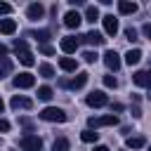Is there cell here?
Returning a JSON list of instances; mask_svg holds the SVG:
<instances>
[{"mask_svg": "<svg viewBox=\"0 0 151 151\" xmlns=\"http://www.w3.org/2000/svg\"><path fill=\"white\" fill-rule=\"evenodd\" d=\"M38 116H40L42 120H47V123H64V120H66V113H64L61 109H57V106H47V109H42Z\"/></svg>", "mask_w": 151, "mask_h": 151, "instance_id": "6da1fadb", "label": "cell"}, {"mask_svg": "<svg viewBox=\"0 0 151 151\" xmlns=\"http://www.w3.org/2000/svg\"><path fill=\"white\" fill-rule=\"evenodd\" d=\"M19 146H21L24 151H40V149H42V139H40L38 134H24V137L19 139Z\"/></svg>", "mask_w": 151, "mask_h": 151, "instance_id": "7a4b0ae2", "label": "cell"}, {"mask_svg": "<svg viewBox=\"0 0 151 151\" xmlns=\"http://www.w3.org/2000/svg\"><path fill=\"white\" fill-rule=\"evenodd\" d=\"M87 106H92V109H101V106H106L109 104V97L101 92V90H94V92H90L87 94Z\"/></svg>", "mask_w": 151, "mask_h": 151, "instance_id": "3957f363", "label": "cell"}, {"mask_svg": "<svg viewBox=\"0 0 151 151\" xmlns=\"http://www.w3.org/2000/svg\"><path fill=\"white\" fill-rule=\"evenodd\" d=\"M33 85H35V76H33V73L24 71V73L14 76V87H19V90H28V87H33Z\"/></svg>", "mask_w": 151, "mask_h": 151, "instance_id": "277c9868", "label": "cell"}, {"mask_svg": "<svg viewBox=\"0 0 151 151\" xmlns=\"http://www.w3.org/2000/svg\"><path fill=\"white\" fill-rule=\"evenodd\" d=\"M87 123H90V130H97V127H104V125H116L118 118H116V113H109V116H101V118H90Z\"/></svg>", "mask_w": 151, "mask_h": 151, "instance_id": "5b68a950", "label": "cell"}, {"mask_svg": "<svg viewBox=\"0 0 151 151\" xmlns=\"http://www.w3.org/2000/svg\"><path fill=\"white\" fill-rule=\"evenodd\" d=\"M104 64H106L109 71H118V68H120V57H118V52H116V50H106V52H104Z\"/></svg>", "mask_w": 151, "mask_h": 151, "instance_id": "8992f818", "label": "cell"}, {"mask_svg": "<svg viewBox=\"0 0 151 151\" xmlns=\"http://www.w3.org/2000/svg\"><path fill=\"white\" fill-rule=\"evenodd\" d=\"M132 80H134V85L151 90V71H134L132 73Z\"/></svg>", "mask_w": 151, "mask_h": 151, "instance_id": "52a82bcc", "label": "cell"}, {"mask_svg": "<svg viewBox=\"0 0 151 151\" xmlns=\"http://www.w3.org/2000/svg\"><path fill=\"white\" fill-rule=\"evenodd\" d=\"M61 52H66V54H73L76 50H78V45H80V40L78 38H73V35H66V38H61Z\"/></svg>", "mask_w": 151, "mask_h": 151, "instance_id": "ba28073f", "label": "cell"}, {"mask_svg": "<svg viewBox=\"0 0 151 151\" xmlns=\"http://www.w3.org/2000/svg\"><path fill=\"white\" fill-rule=\"evenodd\" d=\"M101 21H104V31H106V35H116V33H118V19H116L113 14L101 17Z\"/></svg>", "mask_w": 151, "mask_h": 151, "instance_id": "9c48e42d", "label": "cell"}, {"mask_svg": "<svg viewBox=\"0 0 151 151\" xmlns=\"http://www.w3.org/2000/svg\"><path fill=\"white\" fill-rule=\"evenodd\" d=\"M80 21H83V17H80L76 9L66 12V17H64V26H68V28H78V26H80Z\"/></svg>", "mask_w": 151, "mask_h": 151, "instance_id": "30bf717a", "label": "cell"}, {"mask_svg": "<svg viewBox=\"0 0 151 151\" xmlns=\"http://www.w3.org/2000/svg\"><path fill=\"white\" fill-rule=\"evenodd\" d=\"M9 104H12L14 111H19V109H31V106H33V101H31L28 97H19V94H14Z\"/></svg>", "mask_w": 151, "mask_h": 151, "instance_id": "8fae6325", "label": "cell"}, {"mask_svg": "<svg viewBox=\"0 0 151 151\" xmlns=\"http://www.w3.org/2000/svg\"><path fill=\"white\" fill-rule=\"evenodd\" d=\"M26 14H28V19H42L45 17V7L40 2H33V5H28Z\"/></svg>", "mask_w": 151, "mask_h": 151, "instance_id": "7c38bea8", "label": "cell"}, {"mask_svg": "<svg viewBox=\"0 0 151 151\" xmlns=\"http://www.w3.org/2000/svg\"><path fill=\"white\" fill-rule=\"evenodd\" d=\"M83 40H85L87 45H104V42H106V38H104L99 31H90L87 35H83Z\"/></svg>", "mask_w": 151, "mask_h": 151, "instance_id": "4fadbf2b", "label": "cell"}, {"mask_svg": "<svg viewBox=\"0 0 151 151\" xmlns=\"http://www.w3.org/2000/svg\"><path fill=\"white\" fill-rule=\"evenodd\" d=\"M59 68L73 73V71H78V61H76L73 57H61V59H59Z\"/></svg>", "mask_w": 151, "mask_h": 151, "instance_id": "5bb4252c", "label": "cell"}, {"mask_svg": "<svg viewBox=\"0 0 151 151\" xmlns=\"http://www.w3.org/2000/svg\"><path fill=\"white\" fill-rule=\"evenodd\" d=\"M87 78H90V73H85V71H80L71 83H68V87L71 90H80V87H85V83H87Z\"/></svg>", "mask_w": 151, "mask_h": 151, "instance_id": "9a60e30c", "label": "cell"}, {"mask_svg": "<svg viewBox=\"0 0 151 151\" xmlns=\"http://www.w3.org/2000/svg\"><path fill=\"white\" fill-rule=\"evenodd\" d=\"M118 12H120V14H134V12H137V2L120 0V2H118Z\"/></svg>", "mask_w": 151, "mask_h": 151, "instance_id": "2e32d148", "label": "cell"}, {"mask_svg": "<svg viewBox=\"0 0 151 151\" xmlns=\"http://www.w3.org/2000/svg\"><path fill=\"white\" fill-rule=\"evenodd\" d=\"M14 31H17V21H14V19H0V33L9 35V33H14Z\"/></svg>", "mask_w": 151, "mask_h": 151, "instance_id": "e0dca14e", "label": "cell"}, {"mask_svg": "<svg viewBox=\"0 0 151 151\" xmlns=\"http://www.w3.org/2000/svg\"><path fill=\"white\" fill-rule=\"evenodd\" d=\"M139 59H142V50H130L127 54H125V64H130V66H134V64H139Z\"/></svg>", "mask_w": 151, "mask_h": 151, "instance_id": "ac0fdd59", "label": "cell"}, {"mask_svg": "<svg viewBox=\"0 0 151 151\" xmlns=\"http://www.w3.org/2000/svg\"><path fill=\"white\" fill-rule=\"evenodd\" d=\"M144 144H146V139H144L142 134H137V137H127V142H125L127 149H142Z\"/></svg>", "mask_w": 151, "mask_h": 151, "instance_id": "d6986e66", "label": "cell"}, {"mask_svg": "<svg viewBox=\"0 0 151 151\" xmlns=\"http://www.w3.org/2000/svg\"><path fill=\"white\" fill-rule=\"evenodd\" d=\"M85 19H87L90 24H94V21L99 19V9H97L94 5H87V7H85Z\"/></svg>", "mask_w": 151, "mask_h": 151, "instance_id": "ffe728a7", "label": "cell"}, {"mask_svg": "<svg viewBox=\"0 0 151 151\" xmlns=\"http://www.w3.org/2000/svg\"><path fill=\"white\" fill-rule=\"evenodd\" d=\"M52 97H54L52 87H47V85H40V87H38V99H42V101H50Z\"/></svg>", "mask_w": 151, "mask_h": 151, "instance_id": "44dd1931", "label": "cell"}, {"mask_svg": "<svg viewBox=\"0 0 151 151\" xmlns=\"http://www.w3.org/2000/svg\"><path fill=\"white\" fill-rule=\"evenodd\" d=\"M80 139H83V142H87V144H92V142H97V139H99V132H94V130H90V127H87V130H83V132H80Z\"/></svg>", "mask_w": 151, "mask_h": 151, "instance_id": "7402d4cb", "label": "cell"}, {"mask_svg": "<svg viewBox=\"0 0 151 151\" xmlns=\"http://www.w3.org/2000/svg\"><path fill=\"white\" fill-rule=\"evenodd\" d=\"M68 139L66 137H59V139H54V144H52V151H68Z\"/></svg>", "mask_w": 151, "mask_h": 151, "instance_id": "603a6c76", "label": "cell"}, {"mask_svg": "<svg viewBox=\"0 0 151 151\" xmlns=\"http://www.w3.org/2000/svg\"><path fill=\"white\" fill-rule=\"evenodd\" d=\"M38 73H40L42 78H54V68H52L50 64H40V66H38Z\"/></svg>", "mask_w": 151, "mask_h": 151, "instance_id": "cb8c5ba5", "label": "cell"}, {"mask_svg": "<svg viewBox=\"0 0 151 151\" xmlns=\"http://www.w3.org/2000/svg\"><path fill=\"white\" fill-rule=\"evenodd\" d=\"M31 35H33V38H35L38 42H42V45H45V42L50 40V31H45V28H42V31H33Z\"/></svg>", "mask_w": 151, "mask_h": 151, "instance_id": "d4e9b609", "label": "cell"}, {"mask_svg": "<svg viewBox=\"0 0 151 151\" xmlns=\"http://www.w3.org/2000/svg\"><path fill=\"white\" fill-rule=\"evenodd\" d=\"M19 61H21V64H24V66H33V64H35V59H33V54H31V52H28V50H26V52H21V54H19Z\"/></svg>", "mask_w": 151, "mask_h": 151, "instance_id": "484cf974", "label": "cell"}, {"mask_svg": "<svg viewBox=\"0 0 151 151\" xmlns=\"http://www.w3.org/2000/svg\"><path fill=\"white\" fill-rule=\"evenodd\" d=\"M7 73H12V61L9 59H0V78H5Z\"/></svg>", "mask_w": 151, "mask_h": 151, "instance_id": "4316f807", "label": "cell"}, {"mask_svg": "<svg viewBox=\"0 0 151 151\" xmlns=\"http://www.w3.org/2000/svg\"><path fill=\"white\" fill-rule=\"evenodd\" d=\"M125 38H127L130 42H134V40H137V31H134L132 26H130V28H125Z\"/></svg>", "mask_w": 151, "mask_h": 151, "instance_id": "83f0119b", "label": "cell"}, {"mask_svg": "<svg viewBox=\"0 0 151 151\" xmlns=\"http://www.w3.org/2000/svg\"><path fill=\"white\" fill-rule=\"evenodd\" d=\"M14 50H17V54L26 52V40H14Z\"/></svg>", "mask_w": 151, "mask_h": 151, "instance_id": "f1b7e54d", "label": "cell"}, {"mask_svg": "<svg viewBox=\"0 0 151 151\" xmlns=\"http://www.w3.org/2000/svg\"><path fill=\"white\" fill-rule=\"evenodd\" d=\"M104 85H106V87H118V80H116L113 76H104Z\"/></svg>", "mask_w": 151, "mask_h": 151, "instance_id": "f546056e", "label": "cell"}, {"mask_svg": "<svg viewBox=\"0 0 151 151\" xmlns=\"http://www.w3.org/2000/svg\"><path fill=\"white\" fill-rule=\"evenodd\" d=\"M83 59H85L87 64H94V61H97V54H94V52H85V54H83Z\"/></svg>", "mask_w": 151, "mask_h": 151, "instance_id": "4dcf8cb0", "label": "cell"}, {"mask_svg": "<svg viewBox=\"0 0 151 151\" xmlns=\"http://www.w3.org/2000/svg\"><path fill=\"white\" fill-rule=\"evenodd\" d=\"M12 12V5H7V2H0V14H9Z\"/></svg>", "mask_w": 151, "mask_h": 151, "instance_id": "1f68e13d", "label": "cell"}, {"mask_svg": "<svg viewBox=\"0 0 151 151\" xmlns=\"http://www.w3.org/2000/svg\"><path fill=\"white\" fill-rule=\"evenodd\" d=\"M0 132H9V123L5 118H0Z\"/></svg>", "mask_w": 151, "mask_h": 151, "instance_id": "d6a6232c", "label": "cell"}, {"mask_svg": "<svg viewBox=\"0 0 151 151\" xmlns=\"http://www.w3.org/2000/svg\"><path fill=\"white\" fill-rule=\"evenodd\" d=\"M40 52H42V54H52V52H54V50H52V47H50V45H40Z\"/></svg>", "mask_w": 151, "mask_h": 151, "instance_id": "836d02e7", "label": "cell"}, {"mask_svg": "<svg viewBox=\"0 0 151 151\" xmlns=\"http://www.w3.org/2000/svg\"><path fill=\"white\" fill-rule=\"evenodd\" d=\"M142 31H144V35L151 40V24H144V28H142Z\"/></svg>", "mask_w": 151, "mask_h": 151, "instance_id": "e575fe53", "label": "cell"}, {"mask_svg": "<svg viewBox=\"0 0 151 151\" xmlns=\"http://www.w3.org/2000/svg\"><path fill=\"white\" fill-rule=\"evenodd\" d=\"M0 59H7V47L0 42Z\"/></svg>", "mask_w": 151, "mask_h": 151, "instance_id": "d590c367", "label": "cell"}, {"mask_svg": "<svg viewBox=\"0 0 151 151\" xmlns=\"http://www.w3.org/2000/svg\"><path fill=\"white\" fill-rule=\"evenodd\" d=\"M92 151H109V146H104V144H99V146H94Z\"/></svg>", "mask_w": 151, "mask_h": 151, "instance_id": "8d00e7d4", "label": "cell"}, {"mask_svg": "<svg viewBox=\"0 0 151 151\" xmlns=\"http://www.w3.org/2000/svg\"><path fill=\"white\" fill-rule=\"evenodd\" d=\"M5 111V101H2V97H0V113Z\"/></svg>", "mask_w": 151, "mask_h": 151, "instance_id": "74e56055", "label": "cell"}, {"mask_svg": "<svg viewBox=\"0 0 151 151\" xmlns=\"http://www.w3.org/2000/svg\"><path fill=\"white\" fill-rule=\"evenodd\" d=\"M149 151H151V146H149Z\"/></svg>", "mask_w": 151, "mask_h": 151, "instance_id": "f35d334b", "label": "cell"}]
</instances>
